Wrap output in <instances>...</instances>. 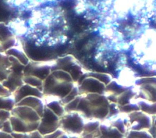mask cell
<instances>
[{
    "instance_id": "obj_18",
    "label": "cell",
    "mask_w": 156,
    "mask_h": 138,
    "mask_svg": "<svg viewBox=\"0 0 156 138\" xmlns=\"http://www.w3.org/2000/svg\"><path fill=\"white\" fill-rule=\"evenodd\" d=\"M10 116L11 112L10 111L5 109H0V129L4 122L10 119Z\"/></svg>"
},
{
    "instance_id": "obj_12",
    "label": "cell",
    "mask_w": 156,
    "mask_h": 138,
    "mask_svg": "<svg viewBox=\"0 0 156 138\" xmlns=\"http://www.w3.org/2000/svg\"><path fill=\"white\" fill-rule=\"evenodd\" d=\"M12 62L5 52H0V82L2 83L9 75Z\"/></svg>"
},
{
    "instance_id": "obj_4",
    "label": "cell",
    "mask_w": 156,
    "mask_h": 138,
    "mask_svg": "<svg viewBox=\"0 0 156 138\" xmlns=\"http://www.w3.org/2000/svg\"><path fill=\"white\" fill-rule=\"evenodd\" d=\"M9 57L12 62L11 71L6 80L2 83L13 93L20 86L24 84L23 77L25 65L23 64L12 56H9Z\"/></svg>"
},
{
    "instance_id": "obj_5",
    "label": "cell",
    "mask_w": 156,
    "mask_h": 138,
    "mask_svg": "<svg viewBox=\"0 0 156 138\" xmlns=\"http://www.w3.org/2000/svg\"><path fill=\"white\" fill-rule=\"evenodd\" d=\"M55 62V60L46 61L30 60L29 63L24 67V75H32L44 80L51 73L52 67Z\"/></svg>"
},
{
    "instance_id": "obj_1",
    "label": "cell",
    "mask_w": 156,
    "mask_h": 138,
    "mask_svg": "<svg viewBox=\"0 0 156 138\" xmlns=\"http://www.w3.org/2000/svg\"><path fill=\"white\" fill-rule=\"evenodd\" d=\"M76 83L57 78L51 73L43 80V95H51L61 100L71 91Z\"/></svg>"
},
{
    "instance_id": "obj_6",
    "label": "cell",
    "mask_w": 156,
    "mask_h": 138,
    "mask_svg": "<svg viewBox=\"0 0 156 138\" xmlns=\"http://www.w3.org/2000/svg\"><path fill=\"white\" fill-rule=\"evenodd\" d=\"M59 125L60 117L45 106L37 129L44 136L59 128Z\"/></svg>"
},
{
    "instance_id": "obj_16",
    "label": "cell",
    "mask_w": 156,
    "mask_h": 138,
    "mask_svg": "<svg viewBox=\"0 0 156 138\" xmlns=\"http://www.w3.org/2000/svg\"><path fill=\"white\" fill-rule=\"evenodd\" d=\"M79 94H80V93H79V91L78 89V86H77V83H76V85L74 86V87L71 90V91L65 97H64L63 98H62L60 100V102L62 103V105L64 106L66 104H67L68 103H69V102L74 100Z\"/></svg>"
},
{
    "instance_id": "obj_22",
    "label": "cell",
    "mask_w": 156,
    "mask_h": 138,
    "mask_svg": "<svg viewBox=\"0 0 156 138\" xmlns=\"http://www.w3.org/2000/svg\"><path fill=\"white\" fill-rule=\"evenodd\" d=\"M0 137H5V138H10V137H12L11 134L7 133L4 132V131H2L1 129H0Z\"/></svg>"
},
{
    "instance_id": "obj_15",
    "label": "cell",
    "mask_w": 156,
    "mask_h": 138,
    "mask_svg": "<svg viewBox=\"0 0 156 138\" xmlns=\"http://www.w3.org/2000/svg\"><path fill=\"white\" fill-rule=\"evenodd\" d=\"M24 83L38 88L43 92V80L36 76L32 75H26L23 77Z\"/></svg>"
},
{
    "instance_id": "obj_3",
    "label": "cell",
    "mask_w": 156,
    "mask_h": 138,
    "mask_svg": "<svg viewBox=\"0 0 156 138\" xmlns=\"http://www.w3.org/2000/svg\"><path fill=\"white\" fill-rule=\"evenodd\" d=\"M55 69H62L68 72L71 75L75 83H77L86 72L83 71V67L81 66V64L76 57L71 55L57 58L55 60L54 65L52 67V71Z\"/></svg>"
},
{
    "instance_id": "obj_7",
    "label": "cell",
    "mask_w": 156,
    "mask_h": 138,
    "mask_svg": "<svg viewBox=\"0 0 156 138\" xmlns=\"http://www.w3.org/2000/svg\"><path fill=\"white\" fill-rule=\"evenodd\" d=\"M77 85L80 94L89 93L101 94L104 89V85L102 81L94 77L88 75Z\"/></svg>"
},
{
    "instance_id": "obj_21",
    "label": "cell",
    "mask_w": 156,
    "mask_h": 138,
    "mask_svg": "<svg viewBox=\"0 0 156 138\" xmlns=\"http://www.w3.org/2000/svg\"><path fill=\"white\" fill-rule=\"evenodd\" d=\"M10 95H12V92H11L1 82H0V96H9Z\"/></svg>"
},
{
    "instance_id": "obj_11",
    "label": "cell",
    "mask_w": 156,
    "mask_h": 138,
    "mask_svg": "<svg viewBox=\"0 0 156 138\" xmlns=\"http://www.w3.org/2000/svg\"><path fill=\"white\" fill-rule=\"evenodd\" d=\"M16 105H24L29 106L36 111L40 117L43 115L45 107V104L43 98L34 95L28 96L21 99L16 104Z\"/></svg>"
},
{
    "instance_id": "obj_17",
    "label": "cell",
    "mask_w": 156,
    "mask_h": 138,
    "mask_svg": "<svg viewBox=\"0 0 156 138\" xmlns=\"http://www.w3.org/2000/svg\"><path fill=\"white\" fill-rule=\"evenodd\" d=\"M81 98V95L79 94L77 97H76L74 100L69 102L65 105H64L65 112H69V111H76L78 104L79 103V101Z\"/></svg>"
},
{
    "instance_id": "obj_8",
    "label": "cell",
    "mask_w": 156,
    "mask_h": 138,
    "mask_svg": "<svg viewBox=\"0 0 156 138\" xmlns=\"http://www.w3.org/2000/svg\"><path fill=\"white\" fill-rule=\"evenodd\" d=\"M10 112L11 115L15 116L28 123L40 122L41 118L36 111L24 105H15Z\"/></svg>"
},
{
    "instance_id": "obj_19",
    "label": "cell",
    "mask_w": 156,
    "mask_h": 138,
    "mask_svg": "<svg viewBox=\"0 0 156 138\" xmlns=\"http://www.w3.org/2000/svg\"><path fill=\"white\" fill-rule=\"evenodd\" d=\"M1 129L4 131L5 133L11 134L13 132V129H12V126L11 125V122L10 119H8L7 120H5L4 123L2 124Z\"/></svg>"
},
{
    "instance_id": "obj_2",
    "label": "cell",
    "mask_w": 156,
    "mask_h": 138,
    "mask_svg": "<svg viewBox=\"0 0 156 138\" xmlns=\"http://www.w3.org/2000/svg\"><path fill=\"white\" fill-rule=\"evenodd\" d=\"M85 119L77 111L65 112L60 117L59 128L64 131L69 137H81Z\"/></svg>"
},
{
    "instance_id": "obj_14",
    "label": "cell",
    "mask_w": 156,
    "mask_h": 138,
    "mask_svg": "<svg viewBox=\"0 0 156 138\" xmlns=\"http://www.w3.org/2000/svg\"><path fill=\"white\" fill-rule=\"evenodd\" d=\"M16 105L13 94L9 96H0V109L11 111Z\"/></svg>"
},
{
    "instance_id": "obj_10",
    "label": "cell",
    "mask_w": 156,
    "mask_h": 138,
    "mask_svg": "<svg viewBox=\"0 0 156 138\" xmlns=\"http://www.w3.org/2000/svg\"><path fill=\"white\" fill-rule=\"evenodd\" d=\"M9 119L11 122L13 132L29 133L36 130L38 129L40 123V122L28 123L13 115H11Z\"/></svg>"
},
{
    "instance_id": "obj_13",
    "label": "cell",
    "mask_w": 156,
    "mask_h": 138,
    "mask_svg": "<svg viewBox=\"0 0 156 138\" xmlns=\"http://www.w3.org/2000/svg\"><path fill=\"white\" fill-rule=\"evenodd\" d=\"M5 54L8 56H12L16 58L20 63L24 65H27L30 61V59L26 53L23 48L15 47V46L7 49L5 52Z\"/></svg>"
},
{
    "instance_id": "obj_20",
    "label": "cell",
    "mask_w": 156,
    "mask_h": 138,
    "mask_svg": "<svg viewBox=\"0 0 156 138\" xmlns=\"http://www.w3.org/2000/svg\"><path fill=\"white\" fill-rule=\"evenodd\" d=\"M65 132L63 131L61 128H58L54 132L48 134L47 135H45L43 136V137H52V138H55V137H61V136L65 133Z\"/></svg>"
},
{
    "instance_id": "obj_9",
    "label": "cell",
    "mask_w": 156,
    "mask_h": 138,
    "mask_svg": "<svg viewBox=\"0 0 156 138\" xmlns=\"http://www.w3.org/2000/svg\"><path fill=\"white\" fill-rule=\"evenodd\" d=\"M15 98L16 104L19 102L21 99L28 96H37L40 98H43V92L38 88L30 86L29 85L24 83L20 86L15 91L12 93Z\"/></svg>"
}]
</instances>
